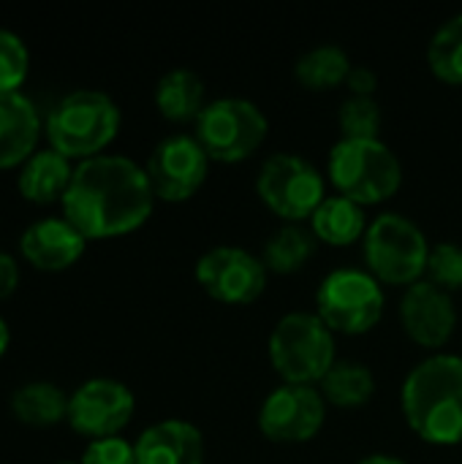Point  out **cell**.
<instances>
[{"mask_svg":"<svg viewBox=\"0 0 462 464\" xmlns=\"http://www.w3.org/2000/svg\"><path fill=\"white\" fill-rule=\"evenodd\" d=\"M155 193L147 171L123 155H98L74 169L63 196L65 220L84 239L136 231L152 215Z\"/></svg>","mask_w":462,"mask_h":464,"instance_id":"6da1fadb","label":"cell"},{"mask_svg":"<svg viewBox=\"0 0 462 464\" xmlns=\"http://www.w3.org/2000/svg\"><path fill=\"white\" fill-rule=\"evenodd\" d=\"M400 408L411 432L430 446L462 443V356L436 353L403 381Z\"/></svg>","mask_w":462,"mask_h":464,"instance_id":"7a4b0ae2","label":"cell"},{"mask_svg":"<svg viewBox=\"0 0 462 464\" xmlns=\"http://www.w3.org/2000/svg\"><path fill=\"white\" fill-rule=\"evenodd\" d=\"M327 174L338 196L359 207L384 204L403 185V163L381 139H340L329 150Z\"/></svg>","mask_w":462,"mask_h":464,"instance_id":"3957f363","label":"cell"},{"mask_svg":"<svg viewBox=\"0 0 462 464\" xmlns=\"http://www.w3.org/2000/svg\"><path fill=\"white\" fill-rule=\"evenodd\" d=\"M270 362L283 383L316 386L332 370L335 359V334L329 326L305 310L286 313L270 332Z\"/></svg>","mask_w":462,"mask_h":464,"instance_id":"277c9868","label":"cell"},{"mask_svg":"<svg viewBox=\"0 0 462 464\" xmlns=\"http://www.w3.org/2000/svg\"><path fill=\"white\" fill-rule=\"evenodd\" d=\"M120 130L117 103L98 90L68 92L46 120V136L52 150L63 158H98V152L112 144Z\"/></svg>","mask_w":462,"mask_h":464,"instance_id":"5b68a950","label":"cell"},{"mask_svg":"<svg viewBox=\"0 0 462 464\" xmlns=\"http://www.w3.org/2000/svg\"><path fill=\"white\" fill-rule=\"evenodd\" d=\"M368 272L387 285L408 288L428 272L430 245L425 231L400 212L378 215L362 239Z\"/></svg>","mask_w":462,"mask_h":464,"instance_id":"8992f818","label":"cell"},{"mask_svg":"<svg viewBox=\"0 0 462 464\" xmlns=\"http://www.w3.org/2000/svg\"><path fill=\"white\" fill-rule=\"evenodd\" d=\"M387 296L368 269H332L316 291V315L335 334H368L384 318Z\"/></svg>","mask_w":462,"mask_h":464,"instance_id":"52a82bcc","label":"cell"},{"mask_svg":"<svg viewBox=\"0 0 462 464\" xmlns=\"http://www.w3.org/2000/svg\"><path fill=\"white\" fill-rule=\"evenodd\" d=\"M270 120L248 98H218L196 120V139L215 163L248 160L267 141Z\"/></svg>","mask_w":462,"mask_h":464,"instance_id":"ba28073f","label":"cell"},{"mask_svg":"<svg viewBox=\"0 0 462 464\" xmlns=\"http://www.w3.org/2000/svg\"><path fill=\"white\" fill-rule=\"evenodd\" d=\"M256 193L286 223H302L327 198V179L302 155L272 152L256 174Z\"/></svg>","mask_w":462,"mask_h":464,"instance_id":"9c48e42d","label":"cell"},{"mask_svg":"<svg viewBox=\"0 0 462 464\" xmlns=\"http://www.w3.org/2000/svg\"><path fill=\"white\" fill-rule=\"evenodd\" d=\"M327 421V400L316 386L283 383L259 408V432L283 446L313 440Z\"/></svg>","mask_w":462,"mask_h":464,"instance_id":"30bf717a","label":"cell"},{"mask_svg":"<svg viewBox=\"0 0 462 464\" xmlns=\"http://www.w3.org/2000/svg\"><path fill=\"white\" fill-rule=\"evenodd\" d=\"M196 283L221 304H251L267 288V266L245 247L218 245L196 261Z\"/></svg>","mask_w":462,"mask_h":464,"instance_id":"8fae6325","label":"cell"},{"mask_svg":"<svg viewBox=\"0 0 462 464\" xmlns=\"http://www.w3.org/2000/svg\"><path fill=\"white\" fill-rule=\"evenodd\" d=\"M152 193L161 201H188L199 193L210 171V155L191 133H174L155 144L144 166Z\"/></svg>","mask_w":462,"mask_h":464,"instance_id":"7c38bea8","label":"cell"},{"mask_svg":"<svg viewBox=\"0 0 462 464\" xmlns=\"http://www.w3.org/2000/svg\"><path fill=\"white\" fill-rule=\"evenodd\" d=\"M136 400L131 389L112 378H93L82 383L68 400V424L93 440L117 438L133 419Z\"/></svg>","mask_w":462,"mask_h":464,"instance_id":"4fadbf2b","label":"cell"},{"mask_svg":"<svg viewBox=\"0 0 462 464\" xmlns=\"http://www.w3.org/2000/svg\"><path fill=\"white\" fill-rule=\"evenodd\" d=\"M400 324L417 345L428 351L444 348L457 326V307L452 294L441 291L430 280L408 285L400 299Z\"/></svg>","mask_w":462,"mask_h":464,"instance_id":"5bb4252c","label":"cell"},{"mask_svg":"<svg viewBox=\"0 0 462 464\" xmlns=\"http://www.w3.org/2000/svg\"><path fill=\"white\" fill-rule=\"evenodd\" d=\"M136 464H204V435L191 421L166 419L147 427L133 443Z\"/></svg>","mask_w":462,"mask_h":464,"instance_id":"9a60e30c","label":"cell"},{"mask_svg":"<svg viewBox=\"0 0 462 464\" xmlns=\"http://www.w3.org/2000/svg\"><path fill=\"white\" fill-rule=\"evenodd\" d=\"M87 239L63 218H46L33 223L22 234V256L44 272H60L76 264L84 253Z\"/></svg>","mask_w":462,"mask_h":464,"instance_id":"2e32d148","label":"cell"},{"mask_svg":"<svg viewBox=\"0 0 462 464\" xmlns=\"http://www.w3.org/2000/svg\"><path fill=\"white\" fill-rule=\"evenodd\" d=\"M38 141V111L19 95H0V169H11L22 160H30V152Z\"/></svg>","mask_w":462,"mask_h":464,"instance_id":"e0dca14e","label":"cell"},{"mask_svg":"<svg viewBox=\"0 0 462 464\" xmlns=\"http://www.w3.org/2000/svg\"><path fill=\"white\" fill-rule=\"evenodd\" d=\"M368 218L359 204L346 196H327L310 218V231L329 247H349L368 234Z\"/></svg>","mask_w":462,"mask_h":464,"instance_id":"ac0fdd59","label":"cell"},{"mask_svg":"<svg viewBox=\"0 0 462 464\" xmlns=\"http://www.w3.org/2000/svg\"><path fill=\"white\" fill-rule=\"evenodd\" d=\"M155 106L172 122H196L207 106V87L191 68H172L158 79Z\"/></svg>","mask_w":462,"mask_h":464,"instance_id":"d6986e66","label":"cell"},{"mask_svg":"<svg viewBox=\"0 0 462 464\" xmlns=\"http://www.w3.org/2000/svg\"><path fill=\"white\" fill-rule=\"evenodd\" d=\"M71 177H74V169H71L68 158H63L54 150H44V152H35L25 163V169L19 174V190L27 201L52 204L65 196Z\"/></svg>","mask_w":462,"mask_h":464,"instance_id":"ffe728a7","label":"cell"},{"mask_svg":"<svg viewBox=\"0 0 462 464\" xmlns=\"http://www.w3.org/2000/svg\"><path fill=\"white\" fill-rule=\"evenodd\" d=\"M316 247H319V239L313 237L310 228L300 223H283L278 231L267 237L261 261L267 269L278 275H294L316 256Z\"/></svg>","mask_w":462,"mask_h":464,"instance_id":"44dd1931","label":"cell"},{"mask_svg":"<svg viewBox=\"0 0 462 464\" xmlns=\"http://www.w3.org/2000/svg\"><path fill=\"white\" fill-rule=\"evenodd\" d=\"M319 392L327 400V405L351 411V408H362L373 400L376 378H373L370 367L362 362H335L332 370L319 383Z\"/></svg>","mask_w":462,"mask_h":464,"instance_id":"7402d4cb","label":"cell"},{"mask_svg":"<svg viewBox=\"0 0 462 464\" xmlns=\"http://www.w3.org/2000/svg\"><path fill=\"white\" fill-rule=\"evenodd\" d=\"M349 71H351L349 52L338 44H319L308 49L294 65L297 82L313 92H324V90H335L346 84Z\"/></svg>","mask_w":462,"mask_h":464,"instance_id":"603a6c76","label":"cell"},{"mask_svg":"<svg viewBox=\"0 0 462 464\" xmlns=\"http://www.w3.org/2000/svg\"><path fill=\"white\" fill-rule=\"evenodd\" d=\"M68 400L52 383H27L11 397V413L30 427H52L68 419Z\"/></svg>","mask_w":462,"mask_h":464,"instance_id":"cb8c5ba5","label":"cell"},{"mask_svg":"<svg viewBox=\"0 0 462 464\" xmlns=\"http://www.w3.org/2000/svg\"><path fill=\"white\" fill-rule=\"evenodd\" d=\"M428 65L441 82L462 84V14L449 16L433 33L428 44Z\"/></svg>","mask_w":462,"mask_h":464,"instance_id":"d4e9b609","label":"cell"},{"mask_svg":"<svg viewBox=\"0 0 462 464\" xmlns=\"http://www.w3.org/2000/svg\"><path fill=\"white\" fill-rule=\"evenodd\" d=\"M381 122H384L381 106L370 95H349L340 103L338 125L343 139H378Z\"/></svg>","mask_w":462,"mask_h":464,"instance_id":"484cf974","label":"cell"},{"mask_svg":"<svg viewBox=\"0 0 462 464\" xmlns=\"http://www.w3.org/2000/svg\"><path fill=\"white\" fill-rule=\"evenodd\" d=\"M425 275L433 285H438L447 294L462 291V245L457 242L433 245Z\"/></svg>","mask_w":462,"mask_h":464,"instance_id":"4316f807","label":"cell"},{"mask_svg":"<svg viewBox=\"0 0 462 464\" xmlns=\"http://www.w3.org/2000/svg\"><path fill=\"white\" fill-rule=\"evenodd\" d=\"M27 76V49L19 35L0 30V95L16 92Z\"/></svg>","mask_w":462,"mask_h":464,"instance_id":"83f0119b","label":"cell"},{"mask_svg":"<svg viewBox=\"0 0 462 464\" xmlns=\"http://www.w3.org/2000/svg\"><path fill=\"white\" fill-rule=\"evenodd\" d=\"M82 464H136V451L123 438H101L84 449Z\"/></svg>","mask_w":462,"mask_h":464,"instance_id":"f1b7e54d","label":"cell"},{"mask_svg":"<svg viewBox=\"0 0 462 464\" xmlns=\"http://www.w3.org/2000/svg\"><path fill=\"white\" fill-rule=\"evenodd\" d=\"M346 87L351 90V95H370L373 98V92L378 87V76L368 65H351L349 79H346Z\"/></svg>","mask_w":462,"mask_h":464,"instance_id":"f546056e","label":"cell"},{"mask_svg":"<svg viewBox=\"0 0 462 464\" xmlns=\"http://www.w3.org/2000/svg\"><path fill=\"white\" fill-rule=\"evenodd\" d=\"M16 280H19V269H16L14 258L0 253V302L16 291Z\"/></svg>","mask_w":462,"mask_h":464,"instance_id":"4dcf8cb0","label":"cell"},{"mask_svg":"<svg viewBox=\"0 0 462 464\" xmlns=\"http://www.w3.org/2000/svg\"><path fill=\"white\" fill-rule=\"evenodd\" d=\"M357 464H408L400 457H392V454H370V457H362Z\"/></svg>","mask_w":462,"mask_h":464,"instance_id":"1f68e13d","label":"cell"},{"mask_svg":"<svg viewBox=\"0 0 462 464\" xmlns=\"http://www.w3.org/2000/svg\"><path fill=\"white\" fill-rule=\"evenodd\" d=\"M5 348H8V326H5V321L0 318V356L5 353Z\"/></svg>","mask_w":462,"mask_h":464,"instance_id":"d6a6232c","label":"cell"},{"mask_svg":"<svg viewBox=\"0 0 462 464\" xmlns=\"http://www.w3.org/2000/svg\"><path fill=\"white\" fill-rule=\"evenodd\" d=\"M65 464H68V462H65Z\"/></svg>","mask_w":462,"mask_h":464,"instance_id":"836d02e7","label":"cell"}]
</instances>
